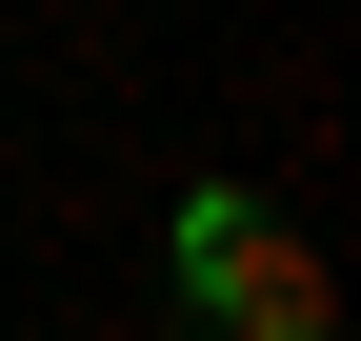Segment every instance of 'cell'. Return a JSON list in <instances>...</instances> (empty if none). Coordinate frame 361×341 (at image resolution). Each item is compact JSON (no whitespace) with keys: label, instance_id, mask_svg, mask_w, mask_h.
Segmentation results:
<instances>
[{"label":"cell","instance_id":"cell-1","mask_svg":"<svg viewBox=\"0 0 361 341\" xmlns=\"http://www.w3.org/2000/svg\"><path fill=\"white\" fill-rule=\"evenodd\" d=\"M180 302H201L221 341H341L322 241H301L281 201H241V181H201V201H180Z\"/></svg>","mask_w":361,"mask_h":341}]
</instances>
